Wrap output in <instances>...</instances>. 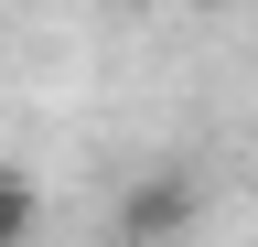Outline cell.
<instances>
[{"instance_id":"1","label":"cell","mask_w":258,"mask_h":247,"mask_svg":"<svg viewBox=\"0 0 258 247\" xmlns=\"http://www.w3.org/2000/svg\"><path fill=\"white\" fill-rule=\"evenodd\" d=\"M183 215H194V183H183V172H151V183H129V236H140V247H151V236H172Z\"/></svg>"},{"instance_id":"3","label":"cell","mask_w":258,"mask_h":247,"mask_svg":"<svg viewBox=\"0 0 258 247\" xmlns=\"http://www.w3.org/2000/svg\"><path fill=\"white\" fill-rule=\"evenodd\" d=\"M194 11H237V0H194Z\"/></svg>"},{"instance_id":"2","label":"cell","mask_w":258,"mask_h":247,"mask_svg":"<svg viewBox=\"0 0 258 247\" xmlns=\"http://www.w3.org/2000/svg\"><path fill=\"white\" fill-rule=\"evenodd\" d=\"M32 215H43L32 172H11V161H0V247H22V236H32Z\"/></svg>"}]
</instances>
